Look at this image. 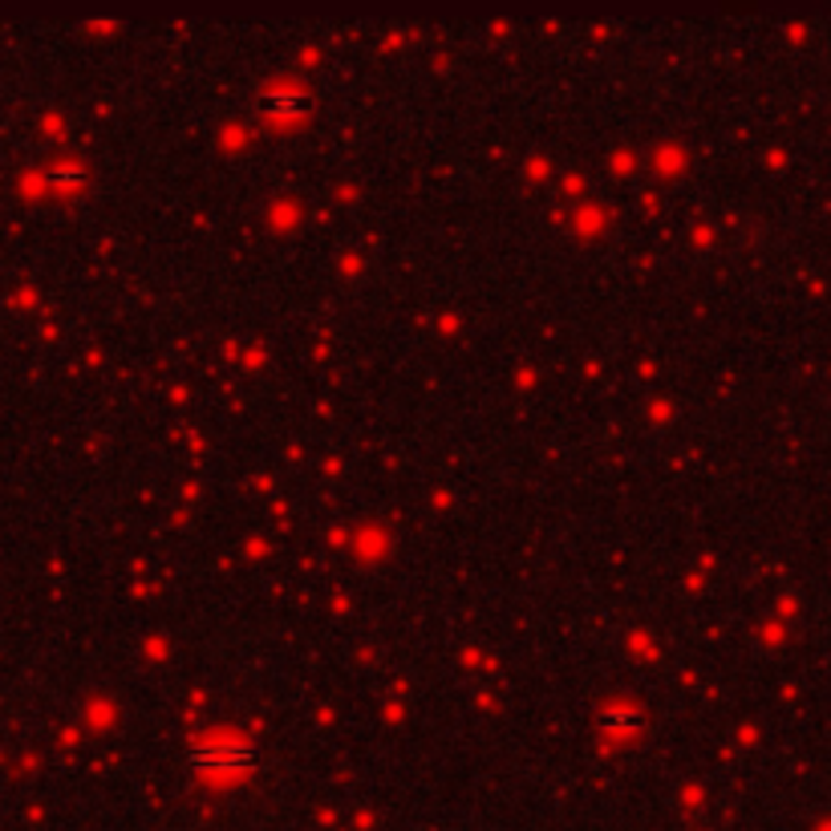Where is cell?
I'll return each mask as SVG.
<instances>
[{"label": "cell", "instance_id": "1", "mask_svg": "<svg viewBox=\"0 0 831 831\" xmlns=\"http://www.w3.org/2000/svg\"><path fill=\"white\" fill-rule=\"evenodd\" d=\"M252 763V751L240 742H207V751L195 754V766L207 775H240Z\"/></svg>", "mask_w": 831, "mask_h": 831}]
</instances>
